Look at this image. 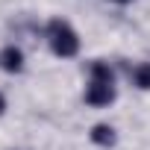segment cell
<instances>
[{"label": "cell", "instance_id": "cell-4", "mask_svg": "<svg viewBox=\"0 0 150 150\" xmlns=\"http://www.w3.org/2000/svg\"><path fill=\"white\" fill-rule=\"evenodd\" d=\"M91 141H94V144L109 147V144H115V129H112V127H106V124H97V127L91 129Z\"/></svg>", "mask_w": 150, "mask_h": 150}, {"label": "cell", "instance_id": "cell-2", "mask_svg": "<svg viewBox=\"0 0 150 150\" xmlns=\"http://www.w3.org/2000/svg\"><path fill=\"white\" fill-rule=\"evenodd\" d=\"M47 33H50V47H53V53L56 56H74L80 50V38H77V33H74L65 21H50V27H47Z\"/></svg>", "mask_w": 150, "mask_h": 150}, {"label": "cell", "instance_id": "cell-7", "mask_svg": "<svg viewBox=\"0 0 150 150\" xmlns=\"http://www.w3.org/2000/svg\"><path fill=\"white\" fill-rule=\"evenodd\" d=\"M118 3H127V0H118Z\"/></svg>", "mask_w": 150, "mask_h": 150}, {"label": "cell", "instance_id": "cell-5", "mask_svg": "<svg viewBox=\"0 0 150 150\" xmlns=\"http://www.w3.org/2000/svg\"><path fill=\"white\" fill-rule=\"evenodd\" d=\"M135 86L138 88H150V65H138L135 68Z\"/></svg>", "mask_w": 150, "mask_h": 150}, {"label": "cell", "instance_id": "cell-3", "mask_svg": "<svg viewBox=\"0 0 150 150\" xmlns=\"http://www.w3.org/2000/svg\"><path fill=\"white\" fill-rule=\"evenodd\" d=\"M0 68L9 71V74H18V71L24 68V53H21L18 47H6L3 53H0Z\"/></svg>", "mask_w": 150, "mask_h": 150}, {"label": "cell", "instance_id": "cell-1", "mask_svg": "<svg viewBox=\"0 0 150 150\" xmlns=\"http://www.w3.org/2000/svg\"><path fill=\"white\" fill-rule=\"evenodd\" d=\"M115 97V88H112V71L106 62H94L91 65V86L86 91V100L91 106H109Z\"/></svg>", "mask_w": 150, "mask_h": 150}, {"label": "cell", "instance_id": "cell-6", "mask_svg": "<svg viewBox=\"0 0 150 150\" xmlns=\"http://www.w3.org/2000/svg\"><path fill=\"white\" fill-rule=\"evenodd\" d=\"M3 109H6V100H3V97H0V115H3Z\"/></svg>", "mask_w": 150, "mask_h": 150}]
</instances>
